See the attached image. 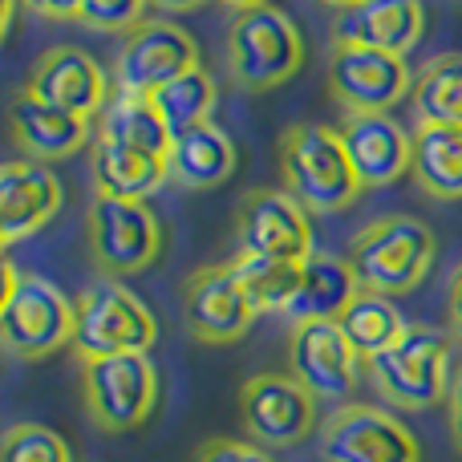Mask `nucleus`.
<instances>
[{
    "mask_svg": "<svg viewBox=\"0 0 462 462\" xmlns=\"http://www.w3.org/2000/svg\"><path fill=\"white\" fill-rule=\"evenodd\" d=\"M280 175L284 191L309 216H337L365 191L349 162L341 130L325 122H296L280 134Z\"/></svg>",
    "mask_w": 462,
    "mask_h": 462,
    "instance_id": "nucleus-1",
    "label": "nucleus"
},
{
    "mask_svg": "<svg viewBox=\"0 0 462 462\" xmlns=\"http://www.w3.org/2000/svg\"><path fill=\"white\" fill-rule=\"evenodd\" d=\"M78 333V304L57 284L29 272H16L5 260V296H0V345L16 361L53 357L73 345Z\"/></svg>",
    "mask_w": 462,
    "mask_h": 462,
    "instance_id": "nucleus-2",
    "label": "nucleus"
},
{
    "mask_svg": "<svg viewBox=\"0 0 462 462\" xmlns=\"http://www.w3.org/2000/svg\"><path fill=\"white\" fill-rule=\"evenodd\" d=\"M434 231L418 216H382L349 239V255L361 288L382 296L414 292L434 268Z\"/></svg>",
    "mask_w": 462,
    "mask_h": 462,
    "instance_id": "nucleus-3",
    "label": "nucleus"
},
{
    "mask_svg": "<svg viewBox=\"0 0 462 462\" xmlns=\"http://www.w3.org/2000/svg\"><path fill=\"white\" fill-rule=\"evenodd\" d=\"M369 382L393 410H434L450 393V337L430 325H410L398 345L365 361Z\"/></svg>",
    "mask_w": 462,
    "mask_h": 462,
    "instance_id": "nucleus-4",
    "label": "nucleus"
},
{
    "mask_svg": "<svg viewBox=\"0 0 462 462\" xmlns=\"http://www.w3.org/2000/svg\"><path fill=\"white\" fill-rule=\"evenodd\" d=\"M304 65V41L296 21L276 5L236 13L227 29V73L239 89L263 94L292 81Z\"/></svg>",
    "mask_w": 462,
    "mask_h": 462,
    "instance_id": "nucleus-5",
    "label": "nucleus"
},
{
    "mask_svg": "<svg viewBox=\"0 0 462 462\" xmlns=\"http://www.w3.org/2000/svg\"><path fill=\"white\" fill-rule=\"evenodd\" d=\"M81 398H86V414L97 430H138L159 406V369L146 353L81 361Z\"/></svg>",
    "mask_w": 462,
    "mask_h": 462,
    "instance_id": "nucleus-6",
    "label": "nucleus"
},
{
    "mask_svg": "<svg viewBox=\"0 0 462 462\" xmlns=\"http://www.w3.org/2000/svg\"><path fill=\"white\" fill-rule=\"evenodd\" d=\"M154 337H159L154 312L118 280H97L78 296V333L69 345L78 361L146 353Z\"/></svg>",
    "mask_w": 462,
    "mask_h": 462,
    "instance_id": "nucleus-7",
    "label": "nucleus"
},
{
    "mask_svg": "<svg viewBox=\"0 0 462 462\" xmlns=\"http://www.w3.org/2000/svg\"><path fill=\"white\" fill-rule=\"evenodd\" d=\"M89 260L106 280L138 276L162 252V227L143 199H110L94 195L86 216Z\"/></svg>",
    "mask_w": 462,
    "mask_h": 462,
    "instance_id": "nucleus-8",
    "label": "nucleus"
},
{
    "mask_svg": "<svg viewBox=\"0 0 462 462\" xmlns=\"http://www.w3.org/2000/svg\"><path fill=\"white\" fill-rule=\"evenodd\" d=\"M414 89L406 57L333 41L328 49V94L345 114H390Z\"/></svg>",
    "mask_w": 462,
    "mask_h": 462,
    "instance_id": "nucleus-9",
    "label": "nucleus"
},
{
    "mask_svg": "<svg viewBox=\"0 0 462 462\" xmlns=\"http://www.w3.org/2000/svg\"><path fill=\"white\" fill-rule=\"evenodd\" d=\"M239 418L255 447L288 450L317 426V393L292 374H260L239 385Z\"/></svg>",
    "mask_w": 462,
    "mask_h": 462,
    "instance_id": "nucleus-10",
    "label": "nucleus"
},
{
    "mask_svg": "<svg viewBox=\"0 0 462 462\" xmlns=\"http://www.w3.org/2000/svg\"><path fill=\"white\" fill-rule=\"evenodd\" d=\"M187 69H199V45L191 32L171 21H143L126 32L114 57V89L154 97L167 81L183 78Z\"/></svg>",
    "mask_w": 462,
    "mask_h": 462,
    "instance_id": "nucleus-11",
    "label": "nucleus"
},
{
    "mask_svg": "<svg viewBox=\"0 0 462 462\" xmlns=\"http://www.w3.org/2000/svg\"><path fill=\"white\" fill-rule=\"evenodd\" d=\"M320 458L325 462H418V439L398 414L382 406L333 410L320 430Z\"/></svg>",
    "mask_w": 462,
    "mask_h": 462,
    "instance_id": "nucleus-12",
    "label": "nucleus"
},
{
    "mask_svg": "<svg viewBox=\"0 0 462 462\" xmlns=\"http://www.w3.org/2000/svg\"><path fill=\"white\" fill-rule=\"evenodd\" d=\"M236 255L260 260H304L312 247L309 211L276 187H255L236 208Z\"/></svg>",
    "mask_w": 462,
    "mask_h": 462,
    "instance_id": "nucleus-13",
    "label": "nucleus"
},
{
    "mask_svg": "<svg viewBox=\"0 0 462 462\" xmlns=\"http://www.w3.org/2000/svg\"><path fill=\"white\" fill-rule=\"evenodd\" d=\"M260 312L252 309L236 263H208L183 280V320L199 345H231L252 328Z\"/></svg>",
    "mask_w": 462,
    "mask_h": 462,
    "instance_id": "nucleus-14",
    "label": "nucleus"
},
{
    "mask_svg": "<svg viewBox=\"0 0 462 462\" xmlns=\"http://www.w3.org/2000/svg\"><path fill=\"white\" fill-rule=\"evenodd\" d=\"M288 365H292V377L304 390L317 393V402H345L357 390V377H361V357L337 320L292 325Z\"/></svg>",
    "mask_w": 462,
    "mask_h": 462,
    "instance_id": "nucleus-15",
    "label": "nucleus"
},
{
    "mask_svg": "<svg viewBox=\"0 0 462 462\" xmlns=\"http://www.w3.org/2000/svg\"><path fill=\"white\" fill-rule=\"evenodd\" d=\"M29 94H37L41 102L61 106L69 114H81V118H97L110 102V78L97 65V57H89L86 49L78 45H53L37 57L29 73Z\"/></svg>",
    "mask_w": 462,
    "mask_h": 462,
    "instance_id": "nucleus-16",
    "label": "nucleus"
},
{
    "mask_svg": "<svg viewBox=\"0 0 462 462\" xmlns=\"http://www.w3.org/2000/svg\"><path fill=\"white\" fill-rule=\"evenodd\" d=\"M337 130L361 187H393L414 171V134H406L390 114H345Z\"/></svg>",
    "mask_w": 462,
    "mask_h": 462,
    "instance_id": "nucleus-17",
    "label": "nucleus"
},
{
    "mask_svg": "<svg viewBox=\"0 0 462 462\" xmlns=\"http://www.w3.org/2000/svg\"><path fill=\"white\" fill-rule=\"evenodd\" d=\"M61 183L45 162L13 159L0 167V247L21 244L61 211Z\"/></svg>",
    "mask_w": 462,
    "mask_h": 462,
    "instance_id": "nucleus-18",
    "label": "nucleus"
},
{
    "mask_svg": "<svg viewBox=\"0 0 462 462\" xmlns=\"http://www.w3.org/2000/svg\"><path fill=\"white\" fill-rule=\"evenodd\" d=\"M8 130H13L16 151H24V159L32 162L69 159L73 151H81L94 138V122L89 118L41 102L29 89H16L13 102H8Z\"/></svg>",
    "mask_w": 462,
    "mask_h": 462,
    "instance_id": "nucleus-19",
    "label": "nucleus"
},
{
    "mask_svg": "<svg viewBox=\"0 0 462 462\" xmlns=\"http://www.w3.org/2000/svg\"><path fill=\"white\" fill-rule=\"evenodd\" d=\"M426 32L422 0H357L333 21V41L406 57Z\"/></svg>",
    "mask_w": 462,
    "mask_h": 462,
    "instance_id": "nucleus-20",
    "label": "nucleus"
},
{
    "mask_svg": "<svg viewBox=\"0 0 462 462\" xmlns=\"http://www.w3.org/2000/svg\"><path fill=\"white\" fill-rule=\"evenodd\" d=\"M357 292H361V280L349 260L328 252H309L300 263V288H296L284 317L292 325H304V320H341V312L357 300Z\"/></svg>",
    "mask_w": 462,
    "mask_h": 462,
    "instance_id": "nucleus-21",
    "label": "nucleus"
},
{
    "mask_svg": "<svg viewBox=\"0 0 462 462\" xmlns=\"http://www.w3.org/2000/svg\"><path fill=\"white\" fill-rule=\"evenodd\" d=\"M167 167L171 183L187 187V191H211L236 175V143L216 122H203V126L175 134Z\"/></svg>",
    "mask_w": 462,
    "mask_h": 462,
    "instance_id": "nucleus-22",
    "label": "nucleus"
},
{
    "mask_svg": "<svg viewBox=\"0 0 462 462\" xmlns=\"http://www.w3.org/2000/svg\"><path fill=\"white\" fill-rule=\"evenodd\" d=\"M97 143H114V146H126V151H143V154H171V126L162 122L159 106L154 97L143 94H118L106 102V110L97 114Z\"/></svg>",
    "mask_w": 462,
    "mask_h": 462,
    "instance_id": "nucleus-23",
    "label": "nucleus"
},
{
    "mask_svg": "<svg viewBox=\"0 0 462 462\" xmlns=\"http://www.w3.org/2000/svg\"><path fill=\"white\" fill-rule=\"evenodd\" d=\"M171 183V167L162 154L126 151L114 143L94 146V191L110 199H151Z\"/></svg>",
    "mask_w": 462,
    "mask_h": 462,
    "instance_id": "nucleus-24",
    "label": "nucleus"
},
{
    "mask_svg": "<svg viewBox=\"0 0 462 462\" xmlns=\"http://www.w3.org/2000/svg\"><path fill=\"white\" fill-rule=\"evenodd\" d=\"M410 175L434 199H462V126H418Z\"/></svg>",
    "mask_w": 462,
    "mask_h": 462,
    "instance_id": "nucleus-25",
    "label": "nucleus"
},
{
    "mask_svg": "<svg viewBox=\"0 0 462 462\" xmlns=\"http://www.w3.org/2000/svg\"><path fill=\"white\" fill-rule=\"evenodd\" d=\"M418 126H462V53H439L410 89Z\"/></svg>",
    "mask_w": 462,
    "mask_h": 462,
    "instance_id": "nucleus-26",
    "label": "nucleus"
},
{
    "mask_svg": "<svg viewBox=\"0 0 462 462\" xmlns=\"http://www.w3.org/2000/svg\"><path fill=\"white\" fill-rule=\"evenodd\" d=\"M341 333L349 337V345L357 349L361 361L377 357L382 349H390V345L402 341V333H406V320H402L398 304H393V296H382V292H365L361 288L357 300L349 304V309L341 312Z\"/></svg>",
    "mask_w": 462,
    "mask_h": 462,
    "instance_id": "nucleus-27",
    "label": "nucleus"
},
{
    "mask_svg": "<svg viewBox=\"0 0 462 462\" xmlns=\"http://www.w3.org/2000/svg\"><path fill=\"white\" fill-rule=\"evenodd\" d=\"M236 276L244 284L255 312H288L296 288H300L304 260H260V255H231Z\"/></svg>",
    "mask_w": 462,
    "mask_h": 462,
    "instance_id": "nucleus-28",
    "label": "nucleus"
},
{
    "mask_svg": "<svg viewBox=\"0 0 462 462\" xmlns=\"http://www.w3.org/2000/svg\"><path fill=\"white\" fill-rule=\"evenodd\" d=\"M154 106H159L162 122L171 126V134L203 126V122H211V110H216V78L203 65L199 69H187L183 78L167 81L154 94Z\"/></svg>",
    "mask_w": 462,
    "mask_h": 462,
    "instance_id": "nucleus-29",
    "label": "nucleus"
},
{
    "mask_svg": "<svg viewBox=\"0 0 462 462\" xmlns=\"http://www.w3.org/2000/svg\"><path fill=\"white\" fill-rule=\"evenodd\" d=\"M0 462H73L69 442L41 422H16L0 439Z\"/></svg>",
    "mask_w": 462,
    "mask_h": 462,
    "instance_id": "nucleus-30",
    "label": "nucleus"
},
{
    "mask_svg": "<svg viewBox=\"0 0 462 462\" xmlns=\"http://www.w3.org/2000/svg\"><path fill=\"white\" fill-rule=\"evenodd\" d=\"M151 0H86L78 13V24L94 32H130L143 24V13Z\"/></svg>",
    "mask_w": 462,
    "mask_h": 462,
    "instance_id": "nucleus-31",
    "label": "nucleus"
},
{
    "mask_svg": "<svg viewBox=\"0 0 462 462\" xmlns=\"http://www.w3.org/2000/svg\"><path fill=\"white\" fill-rule=\"evenodd\" d=\"M195 462H272V455L255 442H231V439H211L199 447Z\"/></svg>",
    "mask_w": 462,
    "mask_h": 462,
    "instance_id": "nucleus-32",
    "label": "nucleus"
},
{
    "mask_svg": "<svg viewBox=\"0 0 462 462\" xmlns=\"http://www.w3.org/2000/svg\"><path fill=\"white\" fill-rule=\"evenodd\" d=\"M21 5L41 21H78L86 0H21Z\"/></svg>",
    "mask_w": 462,
    "mask_h": 462,
    "instance_id": "nucleus-33",
    "label": "nucleus"
},
{
    "mask_svg": "<svg viewBox=\"0 0 462 462\" xmlns=\"http://www.w3.org/2000/svg\"><path fill=\"white\" fill-rule=\"evenodd\" d=\"M447 426H450V442H455V450L462 455V369L455 374L450 393H447Z\"/></svg>",
    "mask_w": 462,
    "mask_h": 462,
    "instance_id": "nucleus-34",
    "label": "nucleus"
},
{
    "mask_svg": "<svg viewBox=\"0 0 462 462\" xmlns=\"http://www.w3.org/2000/svg\"><path fill=\"white\" fill-rule=\"evenodd\" d=\"M447 320H450V337L462 345V263L450 276V288H447Z\"/></svg>",
    "mask_w": 462,
    "mask_h": 462,
    "instance_id": "nucleus-35",
    "label": "nucleus"
},
{
    "mask_svg": "<svg viewBox=\"0 0 462 462\" xmlns=\"http://www.w3.org/2000/svg\"><path fill=\"white\" fill-rule=\"evenodd\" d=\"M159 13H191V8H199V5H208V0H151Z\"/></svg>",
    "mask_w": 462,
    "mask_h": 462,
    "instance_id": "nucleus-36",
    "label": "nucleus"
},
{
    "mask_svg": "<svg viewBox=\"0 0 462 462\" xmlns=\"http://www.w3.org/2000/svg\"><path fill=\"white\" fill-rule=\"evenodd\" d=\"M16 5H21V0H5V13H0V37H8V32H13V24H16Z\"/></svg>",
    "mask_w": 462,
    "mask_h": 462,
    "instance_id": "nucleus-37",
    "label": "nucleus"
},
{
    "mask_svg": "<svg viewBox=\"0 0 462 462\" xmlns=\"http://www.w3.org/2000/svg\"><path fill=\"white\" fill-rule=\"evenodd\" d=\"M219 5L236 8V13H247V8H260V5H268V0H219Z\"/></svg>",
    "mask_w": 462,
    "mask_h": 462,
    "instance_id": "nucleus-38",
    "label": "nucleus"
},
{
    "mask_svg": "<svg viewBox=\"0 0 462 462\" xmlns=\"http://www.w3.org/2000/svg\"><path fill=\"white\" fill-rule=\"evenodd\" d=\"M320 5H328V8H337V13H341V8H349V5H357V0H320Z\"/></svg>",
    "mask_w": 462,
    "mask_h": 462,
    "instance_id": "nucleus-39",
    "label": "nucleus"
}]
</instances>
